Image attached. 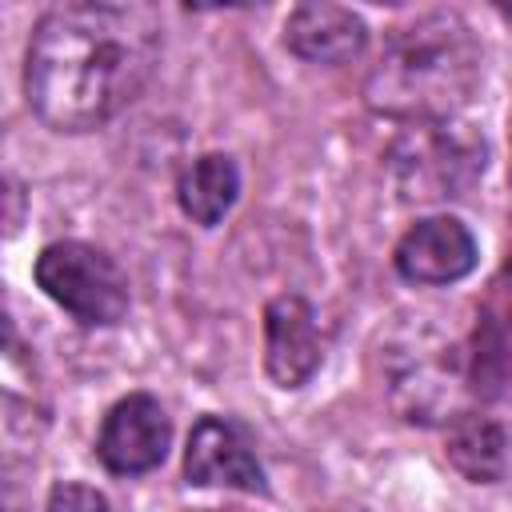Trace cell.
Masks as SVG:
<instances>
[{"label": "cell", "instance_id": "8992f818", "mask_svg": "<svg viewBox=\"0 0 512 512\" xmlns=\"http://www.w3.org/2000/svg\"><path fill=\"white\" fill-rule=\"evenodd\" d=\"M184 476L204 488L224 484L240 492H264V468L256 452L248 448L244 432L220 416H204L192 428L188 452H184Z\"/></svg>", "mask_w": 512, "mask_h": 512}, {"label": "cell", "instance_id": "7c38bea8", "mask_svg": "<svg viewBox=\"0 0 512 512\" xmlns=\"http://www.w3.org/2000/svg\"><path fill=\"white\" fill-rule=\"evenodd\" d=\"M500 12H504V16H508V20H512V4H500Z\"/></svg>", "mask_w": 512, "mask_h": 512}, {"label": "cell", "instance_id": "6da1fadb", "mask_svg": "<svg viewBox=\"0 0 512 512\" xmlns=\"http://www.w3.org/2000/svg\"><path fill=\"white\" fill-rule=\"evenodd\" d=\"M160 60V24L140 4L52 8L28 44L24 92L56 132H88L128 108Z\"/></svg>", "mask_w": 512, "mask_h": 512}, {"label": "cell", "instance_id": "52a82bcc", "mask_svg": "<svg viewBox=\"0 0 512 512\" xmlns=\"http://www.w3.org/2000/svg\"><path fill=\"white\" fill-rule=\"evenodd\" d=\"M264 368L280 388H300L320 368V332L308 300L288 292L264 308Z\"/></svg>", "mask_w": 512, "mask_h": 512}, {"label": "cell", "instance_id": "8fae6325", "mask_svg": "<svg viewBox=\"0 0 512 512\" xmlns=\"http://www.w3.org/2000/svg\"><path fill=\"white\" fill-rule=\"evenodd\" d=\"M48 512H108V500L88 484H56L48 496Z\"/></svg>", "mask_w": 512, "mask_h": 512}, {"label": "cell", "instance_id": "9c48e42d", "mask_svg": "<svg viewBox=\"0 0 512 512\" xmlns=\"http://www.w3.org/2000/svg\"><path fill=\"white\" fill-rule=\"evenodd\" d=\"M236 192H240V172L220 152L192 160L180 176V208L196 224H220L224 212L236 204Z\"/></svg>", "mask_w": 512, "mask_h": 512}, {"label": "cell", "instance_id": "7a4b0ae2", "mask_svg": "<svg viewBox=\"0 0 512 512\" xmlns=\"http://www.w3.org/2000/svg\"><path fill=\"white\" fill-rule=\"evenodd\" d=\"M480 80V44L456 12H432L400 28L368 76L372 108L436 120L456 112Z\"/></svg>", "mask_w": 512, "mask_h": 512}, {"label": "cell", "instance_id": "5b68a950", "mask_svg": "<svg viewBox=\"0 0 512 512\" xmlns=\"http://www.w3.org/2000/svg\"><path fill=\"white\" fill-rule=\"evenodd\" d=\"M476 268V236L456 216L416 220L396 244V272L412 284H452Z\"/></svg>", "mask_w": 512, "mask_h": 512}, {"label": "cell", "instance_id": "ba28073f", "mask_svg": "<svg viewBox=\"0 0 512 512\" xmlns=\"http://www.w3.org/2000/svg\"><path fill=\"white\" fill-rule=\"evenodd\" d=\"M364 40V20L340 4H300L284 20V44L312 64H344L364 52Z\"/></svg>", "mask_w": 512, "mask_h": 512}, {"label": "cell", "instance_id": "30bf717a", "mask_svg": "<svg viewBox=\"0 0 512 512\" xmlns=\"http://www.w3.org/2000/svg\"><path fill=\"white\" fill-rule=\"evenodd\" d=\"M448 460L476 484H492L504 472V432L488 416H460L448 428Z\"/></svg>", "mask_w": 512, "mask_h": 512}, {"label": "cell", "instance_id": "3957f363", "mask_svg": "<svg viewBox=\"0 0 512 512\" xmlns=\"http://www.w3.org/2000/svg\"><path fill=\"white\" fill-rule=\"evenodd\" d=\"M36 284L80 324H120L128 312V276L120 264L80 240H56L36 256Z\"/></svg>", "mask_w": 512, "mask_h": 512}, {"label": "cell", "instance_id": "277c9868", "mask_svg": "<svg viewBox=\"0 0 512 512\" xmlns=\"http://www.w3.org/2000/svg\"><path fill=\"white\" fill-rule=\"evenodd\" d=\"M168 440H172V424L160 400L136 392V396H124L104 416L100 436H96V456L116 476H140V472H152L168 456Z\"/></svg>", "mask_w": 512, "mask_h": 512}]
</instances>
